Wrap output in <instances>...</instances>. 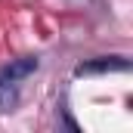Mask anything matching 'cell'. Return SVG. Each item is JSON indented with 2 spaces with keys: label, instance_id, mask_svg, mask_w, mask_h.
<instances>
[{
  "label": "cell",
  "instance_id": "obj_1",
  "mask_svg": "<svg viewBox=\"0 0 133 133\" xmlns=\"http://www.w3.org/2000/svg\"><path fill=\"white\" fill-rule=\"evenodd\" d=\"M34 68H37V59H19V62H12V65L0 68V84H12V81H19V77H25V74H31Z\"/></svg>",
  "mask_w": 133,
  "mask_h": 133
},
{
  "label": "cell",
  "instance_id": "obj_2",
  "mask_svg": "<svg viewBox=\"0 0 133 133\" xmlns=\"http://www.w3.org/2000/svg\"><path fill=\"white\" fill-rule=\"evenodd\" d=\"M127 59L121 56H111V59H99V62H87V65L77 68V74H96V71H127Z\"/></svg>",
  "mask_w": 133,
  "mask_h": 133
}]
</instances>
